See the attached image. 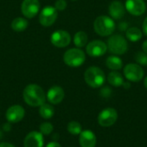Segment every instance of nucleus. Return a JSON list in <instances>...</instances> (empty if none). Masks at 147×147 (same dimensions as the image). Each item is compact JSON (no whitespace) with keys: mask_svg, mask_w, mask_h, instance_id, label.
<instances>
[{"mask_svg":"<svg viewBox=\"0 0 147 147\" xmlns=\"http://www.w3.org/2000/svg\"><path fill=\"white\" fill-rule=\"evenodd\" d=\"M71 35L65 30H57L54 31L51 35L52 44L59 48L65 47L71 43Z\"/></svg>","mask_w":147,"mask_h":147,"instance_id":"10","label":"nucleus"},{"mask_svg":"<svg viewBox=\"0 0 147 147\" xmlns=\"http://www.w3.org/2000/svg\"><path fill=\"white\" fill-rule=\"evenodd\" d=\"M28 26V22L22 17H16L11 22V28L16 32L24 31Z\"/></svg>","mask_w":147,"mask_h":147,"instance_id":"21","label":"nucleus"},{"mask_svg":"<svg viewBox=\"0 0 147 147\" xmlns=\"http://www.w3.org/2000/svg\"><path fill=\"white\" fill-rule=\"evenodd\" d=\"M106 65L109 69L112 71H119L123 66L122 59L115 55L109 56L106 59Z\"/></svg>","mask_w":147,"mask_h":147,"instance_id":"18","label":"nucleus"},{"mask_svg":"<svg viewBox=\"0 0 147 147\" xmlns=\"http://www.w3.org/2000/svg\"><path fill=\"white\" fill-rule=\"evenodd\" d=\"M142 50L144 53H146L147 54V40H146L142 44Z\"/></svg>","mask_w":147,"mask_h":147,"instance_id":"32","label":"nucleus"},{"mask_svg":"<svg viewBox=\"0 0 147 147\" xmlns=\"http://www.w3.org/2000/svg\"><path fill=\"white\" fill-rule=\"evenodd\" d=\"M142 30H143V34H146L147 36V17H146V19L143 22L142 24Z\"/></svg>","mask_w":147,"mask_h":147,"instance_id":"29","label":"nucleus"},{"mask_svg":"<svg viewBox=\"0 0 147 147\" xmlns=\"http://www.w3.org/2000/svg\"><path fill=\"white\" fill-rule=\"evenodd\" d=\"M126 10L132 16H142L146 10V4L144 0H126Z\"/></svg>","mask_w":147,"mask_h":147,"instance_id":"12","label":"nucleus"},{"mask_svg":"<svg viewBox=\"0 0 147 147\" xmlns=\"http://www.w3.org/2000/svg\"><path fill=\"white\" fill-rule=\"evenodd\" d=\"M108 82L114 87H120L124 84V78L122 75L117 71H113L109 73L107 77Z\"/></svg>","mask_w":147,"mask_h":147,"instance_id":"19","label":"nucleus"},{"mask_svg":"<svg viewBox=\"0 0 147 147\" xmlns=\"http://www.w3.org/2000/svg\"><path fill=\"white\" fill-rule=\"evenodd\" d=\"M53 130V127L49 122H43L40 126V133L42 135H49L52 134Z\"/></svg>","mask_w":147,"mask_h":147,"instance_id":"25","label":"nucleus"},{"mask_svg":"<svg viewBox=\"0 0 147 147\" xmlns=\"http://www.w3.org/2000/svg\"><path fill=\"white\" fill-rule=\"evenodd\" d=\"M58 17V10L53 6H46L44 7L39 16L40 23L44 27L52 26L57 20Z\"/></svg>","mask_w":147,"mask_h":147,"instance_id":"7","label":"nucleus"},{"mask_svg":"<svg viewBox=\"0 0 147 147\" xmlns=\"http://www.w3.org/2000/svg\"><path fill=\"white\" fill-rule=\"evenodd\" d=\"M65 97V91L59 86L51 87L47 94V99L52 104H59L63 101Z\"/></svg>","mask_w":147,"mask_h":147,"instance_id":"16","label":"nucleus"},{"mask_svg":"<svg viewBox=\"0 0 147 147\" xmlns=\"http://www.w3.org/2000/svg\"><path fill=\"white\" fill-rule=\"evenodd\" d=\"M25 115L24 109L20 105L10 106L6 111V119L10 123H17L21 121Z\"/></svg>","mask_w":147,"mask_h":147,"instance_id":"13","label":"nucleus"},{"mask_svg":"<svg viewBox=\"0 0 147 147\" xmlns=\"http://www.w3.org/2000/svg\"><path fill=\"white\" fill-rule=\"evenodd\" d=\"M109 13L111 18L115 20H120L125 16V13H126L125 5H123L121 2L115 0L111 2V3L109 4Z\"/></svg>","mask_w":147,"mask_h":147,"instance_id":"15","label":"nucleus"},{"mask_svg":"<svg viewBox=\"0 0 147 147\" xmlns=\"http://www.w3.org/2000/svg\"><path fill=\"white\" fill-rule=\"evenodd\" d=\"M118 119V113L113 108H107L103 109L98 115L97 121L100 126L109 127L114 125Z\"/></svg>","mask_w":147,"mask_h":147,"instance_id":"8","label":"nucleus"},{"mask_svg":"<svg viewBox=\"0 0 147 147\" xmlns=\"http://www.w3.org/2000/svg\"><path fill=\"white\" fill-rule=\"evenodd\" d=\"M95 32L102 37L111 35L115 30V22L113 18L108 16H100L94 21Z\"/></svg>","mask_w":147,"mask_h":147,"instance_id":"2","label":"nucleus"},{"mask_svg":"<svg viewBox=\"0 0 147 147\" xmlns=\"http://www.w3.org/2000/svg\"><path fill=\"white\" fill-rule=\"evenodd\" d=\"M24 147H43V135L36 131L30 132L24 139Z\"/></svg>","mask_w":147,"mask_h":147,"instance_id":"14","label":"nucleus"},{"mask_svg":"<svg viewBox=\"0 0 147 147\" xmlns=\"http://www.w3.org/2000/svg\"><path fill=\"white\" fill-rule=\"evenodd\" d=\"M67 131L72 135H78L82 132V127L78 121H71L67 125Z\"/></svg>","mask_w":147,"mask_h":147,"instance_id":"24","label":"nucleus"},{"mask_svg":"<svg viewBox=\"0 0 147 147\" xmlns=\"http://www.w3.org/2000/svg\"><path fill=\"white\" fill-rule=\"evenodd\" d=\"M108 50L107 44L100 40H95L88 43L86 46V53L93 58L103 56Z\"/></svg>","mask_w":147,"mask_h":147,"instance_id":"9","label":"nucleus"},{"mask_svg":"<svg viewBox=\"0 0 147 147\" xmlns=\"http://www.w3.org/2000/svg\"><path fill=\"white\" fill-rule=\"evenodd\" d=\"M84 80L91 88H100L106 80L104 71L97 66H90L84 72Z\"/></svg>","mask_w":147,"mask_h":147,"instance_id":"3","label":"nucleus"},{"mask_svg":"<svg viewBox=\"0 0 147 147\" xmlns=\"http://www.w3.org/2000/svg\"><path fill=\"white\" fill-rule=\"evenodd\" d=\"M46 147H62V146H61L59 143H57V142L53 141V142H50V143H48Z\"/></svg>","mask_w":147,"mask_h":147,"instance_id":"30","label":"nucleus"},{"mask_svg":"<svg viewBox=\"0 0 147 147\" xmlns=\"http://www.w3.org/2000/svg\"><path fill=\"white\" fill-rule=\"evenodd\" d=\"M127 28H128V23L124 22H121L118 25V29L121 30V31H127Z\"/></svg>","mask_w":147,"mask_h":147,"instance_id":"28","label":"nucleus"},{"mask_svg":"<svg viewBox=\"0 0 147 147\" xmlns=\"http://www.w3.org/2000/svg\"><path fill=\"white\" fill-rule=\"evenodd\" d=\"M108 50L115 55H122L127 53L128 44L127 39L121 34H113L108 40Z\"/></svg>","mask_w":147,"mask_h":147,"instance_id":"4","label":"nucleus"},{"mask_svg":"<svg viewBox=\"0 0 147 147\" xmlns=\"http://www.w3.org/2000/svg\"><path fill=\"white\" fill-rule=\"evenodd\" d=\"M79 144L81 147H95L96 145V137L90 130L82 131L79 134Z\"/></svg>","mask_w":147,"mask_h":147,"instance_id":"17","label":"nucleus"},{"mask_svg":"<svg viewBox=\"0 0 147 147\" xmlns=\"http://www.w3.org/2000/svg\"><path fill=\"white\" fill-rule=\"evenodd\" d=\"M0 147H16L15 146H13L12 144L7 143V142H2L0 143Z\"/></svg>","mask_w":147,"mask_h":147,"instance_id":"31","label":"nucleus"},{"mask_svg":"<svg viewBox=\"0 0 147 147\" xmlns=\"http://www.w3.org/2000/svg\"><path fill=\"white\" fill-rule=\"evenodd\" d=\"M40 115L44 119H50L54 115V108L47 103H43L41 106H40L39 109Z\"/></svg>","mask_w":147,"mask_h":147,"instance_id":"23","label":"nucleus"},{"mask_svg":"<svg viewBox=\"0 0 147 147\" xmlns=\"http://www.w3.org/2000/svg\"><path fill=\"white\" fill-rule=\"evenodd\" d=\"M71 1H77V0H71Z\"/></svg>","mask_w":147,"mask_h":147,"instance_id":"34","label":"nucleus"},{"mask_svg":"<svg viewBox=\"0 0 147 147\" xmlns=\"http://www.w3.org/2000/svg\"><path fill=\"white\" fill-rule=\"evenodd\" d=\"M143 32L136 27L128 28L126 31V37L128 40L132 42H137L142 38Z\"/></svg>","mask_w":147,"mask_h":147,"instance_id":"20","label":"nucleus"},{"mask_svg":"<svg viewBox=\"0 0 147 147\" xmlns=\"http://www.w3.org/2000/svg\"><path fill=\"white\" fill-rule=\"evenodd\" d=\"M135 60L140 65H147V54L144 52H138L135 54Z\"/></svg>","mask_w":147,"mask_h":147,"instance_id":"26","label":"nucleus"},{"mask_svg":"<svg viewBox=\"0 0 147 147\" xmlns=\"http://www.w3.org/2000/svg\"><path fill=\"white\" fill-rule=\"evenodd\" d=\"M144 85H145V87L147 89V77L145 78V80H144Z\"/></svg>","mask_w":147,"mask_h":147,"instance_id":"33","label":"nucleus"},{"mask_svg":"<svg viewBox=\"0 0 147 147\" xmlns=\"http://www.w3.org/2000/svg\"><path fill=\"white\" fill-rule=\"evenodd\" d=\"M123 73L125 78L131 82H140L145 74L141 65L134 63L127 64L123 69Z\"/></svg>","mask_w":147,"mask_h":147,"instance_id":"6","label":"nucleus"},{"mask_svg":"<svg viewBox=\"0 0 147 147\" xmlns=\"http://www.w3.org/2000/svg\"><path fill=\"white\" fill-rule=\"evenodd\" d=\"M24 102L31 107H40L45 103L47 96L43 89L34 84H28L23 90Z\"/></svg>","mask_w":147,"mask_h":147,"instance_id":"1","label":"nucleus"},{"mask_svg":"<svg viewBox=\"0 0 147 147\" xmlns=\"http://www.w3.org/2000/svg\"><path fill=\"white\" fill-rule=\"evenodd\" d=\"M73 42H74V45L78 48L84 47V46H86V44L88 42V35H87V34L85 32H84V31L77 32L75 34V35H74Z\"/></svg>","mask_w":147,"mask_h":147,"instance_id":"22","label":"nucleus"},{"mask_svg":"<svg viewBox=\"0 0 147 147\" xmlns=\"http://www.w3.org/2000/svg\"><path fill=\"white\" fill-rule=\"evenodd\" d=\"M39 0H23L21 5V10L22 15L26 18L34 17L40 11Z\"/></svg>","mask_w":147,"mask_h":147,"instance_id":"11","label":"nucleus"},{"mask_svg":"<svg viewBox=\"0 0 147 147\" xmlns=\"http://www.w3.org/2000/svg\"><path fill=\"white\" fill-rule=\"evenodd\" d=\"M67 6V3L65 0H57L55 2V9L57 10H64Z\"/></svg>","mask_w":147,"mask_h":147,"instance_id":"27","label":"nucleus"},{"mask_svg":"<svg viewBox=\"0 0 147 147\" xmlns=\"http://www.w3.org/2000/svg\"><path fill=\"white\" fill-rule=\"evenodd\" d=\"M85 53L80 48H71L67 50L63 56L65 65L71 67H78L85 61Z\"/></svg>","mask_w":147,"mask_h":147,"instance_id":"5","label":"nucleus"}]
</instances>
